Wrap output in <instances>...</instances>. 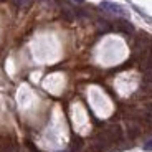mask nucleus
I'll return each instance as SVG.
<instances>
[{"mask_svg":"<svg viewBox=\"0 0 152 152\" xmlns=\"http://www.w3.org/2000/svg\"><path fill=\"white\" fill-rule=\"evenodd\" d=\"M98 27L101 31H109L111 30V23L104 22V20H98Z\"/></svg>","mask_w":152,"mask_h":152,"instance_id":"5","label":"nucleus"},{"mask_svg":"<svg viewBox=\"0 0 152 152\" xmlns=\"http://www.w3.org/2000/svg\"><path fill=\"white\" fill-rule=\"evenodd\" d=\"M151 43H152V38L145 37V35H141V37L136 40L134 43V55L141 56V55H145L151 48Z\"/></svg>","mask_w":152,"mask_h":152,"instance_id":"1","label":"nucleus"},{"mask_svg":"<svg viewBox=\"0 0 152 152\" xmlns=\"http://www.w3.org/2000/svg\"><path fill=\"white\" fill-rule=\"evenodd\" d=\"M0 2H7V0H0Z\"/></svg>","mask_w":152,"mask_h":152,"instance_id":"11","label":"nucleus"},{"mask_svg":"<svg viewBox=\"0 0 152 152\" xmlns=\"http://www.w3.org/2000/svg\"><path fill=\"white\" fill-rule=\"evenodd\" d=\"M139 66H141V71H144V73L152 71V51H147L144 55V58L141 60Z\"/></svg>","mask_w":152,"mask_h":152,"instance_id":"4","label":"nucleus"},{"mask_svg":"<svg viewBox=\"0 0 152 152\" xmlns=\"http://www.w3.org/2000/svg\"><path fill=\"white\" fill-rule=\"evenodd\" d=\"M2 152H20L15 144H5L2 145Z\"/></svg>","mask_w":152,"mask_h":152,"instance_id":"6","label":"nucleus"},{"mask_svg":"<svg viewBox=\"0 0 152 152\" xmlns=\"http://www.w3.org/2000/svg\"><path fill=\"white\" fill-rule=\"evenodd\" d=\"M144 151H147V152L152 151V141H147V142L144 144Z\"/></svg>","mask_w":152,"mask_h":152,"instance_id":"9","label":"nucleus"},{"mask_svg":"<svg viewBox=\"0 0 152 152\" xmlns=\"http://www.w3.org/2000/svg\"><path fill=\"white\" fill-rule=\"evenodd\" d=\"M99 7L103 8V10H106L107 13H114V15H121V17L127 15V10H126L124 7H121L119 4H114V2H107V0H104V2L99 4Z\"/></svg>","mask_w":152,"mask_h":152,"instance_id":"2","label":"nucleus"},{"mask_svg":"<svg viewBox=\"0 0 152 152\" xmlns=\"http://www.w3.org/2000/svg\"><path fill=\"white\" fill-rule=\"evenodd\" d=\"M116 27H118V30L122 31V33H127V35L134 33V25L131 22H127V20H124V18L118 20V22H116Z\"/></svg>","mask_w":152,"mask_h":152,"instance_id":"3","label":"nucleus"},{"mask_svg":"<svg viewBox=\"0 0 152 152\" xmlns=\"http://www.w3.org/2000/svg\"><path fill=\"white\" fill-rule=\"evenodd\" d=\"M13 2V5L18 8H23V7H28L30 5V0H12Z\"/></svg>","mask_w":152,"mask_h":152,"instance_id":"7","label":"nucleus"},{"mask_svg":"<svg viewBox=\"0 0 152 152\" xmlns=\"http://www.w3.org/2000/svg\"><path fill=\"white\" fill-rule=\"evenodd\" d=\"M69 2H75V4H83V0H69Z\"/></svg>","mask_w":152,"mask_h":152,"instance_id":"10","label":"nucleus"},{"mask_svg":"<svg viewBox=\"0 0 152 152\" xmlns=\"http://www.w3.org/2000/svg\"><path fill=\"white\" fill-rule=\"evenodd\" d=\"M127 131H129V136H132V137L139 134V127H137V126H134V124L127 126Z\"/></svg>","mask_w":152,"mask_h":152,"instance_id":"8","label":"nucleus"}]
</instances>
